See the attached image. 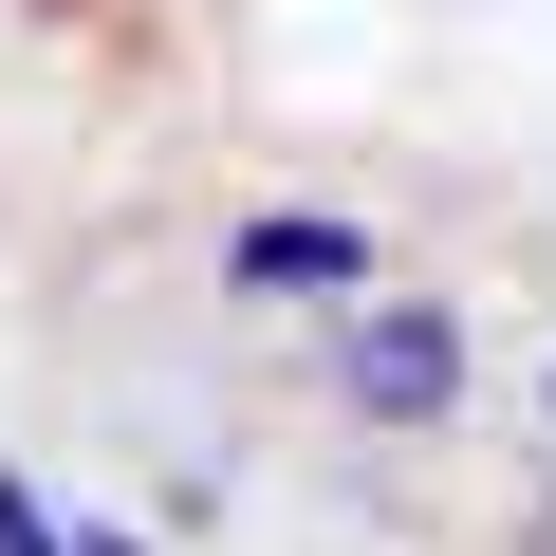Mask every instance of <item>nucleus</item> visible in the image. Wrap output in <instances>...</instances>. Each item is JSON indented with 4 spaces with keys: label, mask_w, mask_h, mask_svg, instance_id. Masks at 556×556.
I'll list each match as a JSON object with an SVG mask.
<instances>
[{
    "label": "nucleus",
    "mask_w": 556,
    "mask_h": 556,
    "mask_svg": "<svg viewBox=\"0 0 556 556\" xmlns=\"http://www.w3.org/2000/svg\"><path fill=\"white\" fill-rule=\"evenodd\" d=\"M334 408L353 427H445L464 408V316L445 298H353L334 316Z\"/></svg>",
    "instance_id": "nucleus-1"
},
{
    "label": "nucleus",
    "mask_w": 556,
    "mask_h": 556,
    "mask_svg": "<svg viewBox=\"0 0 556 556\" xmlns=\"http://www.w3.org/2000/svg\"><path fill=\"white\" fill-rule=\"evenodd\" d=\"M223 278H241V298H334V316H353V298H371V241H353V223H316V204H278V223H241V241H223Z\"/></svg>",
    "instance_id": "nucleus-2"
},
{
    "label": "nucleus",
    "mask_w": 556,
    "mask_h": 556,
    "mask_svg": "<svg viewBox=\"0 0 556 556\" xmlns=\"http://www.w3.org/2000/svg\"><path fill=\"white\" fill-rule=\"evenodd\" d=\"M0 556H93V538H75V519H56L38 482H0Z\"/></svg>",
    "instance_id": "nucleus-3"
}]
</instances>
